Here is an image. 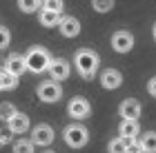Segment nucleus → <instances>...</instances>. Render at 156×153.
<instances>
[{"label":"nucleus","mask_w":156,"mask_h":153,"mask_svg":"<svg viewBox=\"0 0 156 153\" xmlns=\"http://www.w3.org/2000/svg\"><path fill=\"white\" fill-rule=\"evenodd\" d=\"M74 65H76V71L80 73V78L85 80H91L98 71V65H101V58H98L96 51L91 49H78L74 55Z\"/></svg>","instance_id":"f257e3e1"},{"label":"nucleus","mask_w":156,"mask_h":153,"mask_svg":"<svg viewBox=\"0 0 156 153\" xmlns=\"http://www.w3.org/2000/svg\"><path fill=\"white\" fill-rule=\"evenodd\" d=\"M25 60H27V71H31V73H42L51 65V55H49L45 47H31L25 53Z\"/></svg>","instance_id":"f03ea898"},{"label":"nucleus","mask_w":156,"mask_h":153,"mask_svg":"<svg viewBox=\"0 0 156 153\" xmlns=\"http://www.w3.org/2000/svg\"><path fill=\"white\" fill-rule=\"evenodd\" d=\"M62 138H65L67 147H72V149H83L85 144L89 142V131H87V127L74 122V124H69V127H65Z\"/></svg>","instance_id":"7ed1b4c3"},{"label":"nucleus","mask_w":156,"mask_h":153,"mask_svg":"<svg viewBox=\"0 0 156 153\" xmlns=\"http://www.w3.org/2000/svg\"><path fill=\"white\" fill-rule=\"evenodd\" d=\"M36 93H38V98H40L42 102L54 104V102H58V100L62 98V87H60L56 80H47V82H40V85H38Z\"/></svg>","instance_id":"20e7f679"},{"label":"nucleus","mask_w":156,"mask_h":153,"mask_svg":"<svg viewBox=\"0 0 156 153\" xmlns=\"http://www.w3.org/2000/svg\"><path fill=\"white\" fill-rule=\"evenodd\" d=\"M67 113H69V118H74V120H85V118H89V113H91V104H89L87 98L76 95V98H72L69 104H67Z\"/></svg>","instance_id":"39448f33"},{"label":"nucleus","mask_w":156,"mask_h":153,"mask_svg":"<svg viewBox=\"0 0 156 153\" xmlns=\"http://www.w3.org/2000/svg\"><path fill=\"white\" fill-rule=\"evenodd\" d=\"M112 49L116 53H129L134 49V36L129 31H114L112 33Z\"/></svg>","instance_id":"423d86ee"},{"label":"nucleus","mask_w":156,"mask_h":153,"mask_svg":"<svg viewBox=\"0 0 156 153\" xmlns=\"http://www.w3.org/2000/svg\"><path fill=\"white\" fill-rule=\"evenodd\" d=\"M54 138H56V133L49 124H36L31 129V142L36 147H49L54 142Z\"/></svg>","instance_id":"0eeeda50"},{"label":"nucleus","mask_w":156,"mask_h":153,"mask_svg":"<svg viewBox=\"0 0 156 153\" xmlns=\"http://www.w3.org/2000/svg\"><path fill=\"white\" fill-rule=\"evenodd\" d=\"M49 75H51V80L56 82H62L69 78V73H72V65L65 60V58H51V65H49Z\"/></svg>","instance_id":"6e6552de"},{"label":"nucleus","mask_w":156,"mask_h":153,"mask_svg":"<svg viewBox=\"0 0 156 153\" xmlns=\"http://www.w3.org/2000/svg\"><path fill=\"white\" fill-rule=\"evenodd\" d=\"M140 111H143V107H140V102L136 98H125L118 107V113H120L123 120H138Z\"/></svg>","instance_id":"1a4fd4ad"},{"label":"nucleus","mask_w":156,"mask_h":153,"mask_svg":"<svg viewBox=\"0 0 156 153\" xmlns=\"http://www.w3.org/2000/svg\"><path fill=\"white\" fill-rule=\"evenodd\" d=\"M29 127H31L29 115H27V113H23V111H18V113L13 115L9 122H7V129H9L13 135H25L27 131H29Z\"/></svg>","instance_id":"9d476101"},{"label":"nucleus","mask_w":156,"mask_h":153,"mask_svg":"<svg viewBox=\"0 0 156 153\" xmlns=\"http://www.w3.org/2000/svg\"><path fill=\"white\" fill-rule=\"evenodd\" d=\"M101 85L103 89H107V91H114L123 85V73L118 71V69H105L101 73Z\"/></svg>","instance_id":"9b49d317"},{"label":"nucleus","mask_w":156,"mask_h":153,"mask_svg":"<svg viewBox=\"0 0 156 153\" xmlns=\"http://www.w3.org/2000/svg\"><path fill=\"white\" fill-rule=\"evenodd\" d=\"M5 71H9L13 75H23L27 71V60H25V55H20V53H11L9 58L5 60Z\"/></svg>","instance_id":"f8f14e48"},{"label":"nucleus","mask_w":156,"mask_h":153,"mask_svg":"<svg viewBox=\"0 0 156 153\" xmlns=\"http://www.w3.org/2000/svg\"><path fill=\"white\" fill-rule=\"evenodd\" d=\"M58 31L65 38H76L78 33H80V22H78L74 16H62L60 25H58Z\"/></svg>","instance_id":"ddd939ff"},{"label":"nucleus","mask_w":156,"mask_h":153,"mask_svg":"<svg viewBox=\"0 0 156 153\" xmlns=\"http://www.w3.org/2000/svg\"><path fill=\"white\" fill-rule=\"evenodd\" d=\"M120 138H127V140H136V135L140 133V124L138 120H123L118 127Z\"/></svg>","instance_id":"4468645a"},{"label":"nucleus","mask_w":156,"mask_h":153,"mask_svg":"<svg viewBox=\"0 0 156 153\" xmlns=\"http://www.w3.org/2000/svg\"><path fill=\"white\" fill-rule=\"evenodd\" d=\"M40 25L42 27H58L60 25V20H62V13H56V11H49V9H42L40 11Z\"/></svg>","instance_id":"2eb2a0df"},{"label":"nucleus","mask_w":156,"mask_h":153,"mask_svg":"<svg viewBox=\"0 0 156 153\" xmlns=\"http://www.w3.org/2000/svg\"><path fill=\"white\" fill-rule=\"evenodd\" d=\"M18 87V75L0 69V91H13Z\"/></svg>","instance_id":"dca6fc26"},{"label":"nucleus","mask_w":156,"mask_h":153,"mask_svg":"<svg viewBox=\"0 0 156 153\" xmlns=\"http://www.w3.org/2000/svg\"><path fill=\"white\" fill-rule=\"evenodd\" d=\"M11 149H13V153H34L36 144L31 142V138H29V140H27V138H18Z\"/></svg>","instance_id":"f3484780"},{"label":"nucleus","mask_w":156,"mask_h":153,"mask_svg":"<svg viewBox=\"0 0 156 153\" xmlns=\"http://www.w3.org/2000/svg\"><path fill=\"white\" fill-rule=\"evenodd\" d=\"M127 144H129V140L127 138H114L109 144H107V151L109 153H127Z\"/></svg>","instance_id":"a211bd4d"},{"label":"nucleus","mask_w":156,"mask_h":153,"mask_svg":"<svg viewBox=\"0 0 156 153\" xmlns=\"http://www.w3.org/2000/svg\"><path fill=\"white\" fill-rule=\"evenodd\" d=\"M140 144H143L145 153H156V131H147L140 138Z\"/></svg>","instance_id":"6ab92c4d"},{"label":"nucleus","mask_w":156,"mask_h":153,"mask_svg":"<svg viewBox=\"0 0 156 153\" xmlns=\"http://www.w3.org/2000/svg\"><path fill=\"white\" fill-rule=\"evenodd\" d=\"M16 113H18V109L13 107L11 102H0V120L2 122H9Z\"/></svg>","instance_id":"aec40b11"},{"label":"nucleus","mask_w":156,"mask_h":153,"mask_svg":"<svg viewBox=\"0 0 156 153\" xmlns=\"http://www.w3.org/2000/svg\"><path fill=\"white\" fill-rule=\"evenodd\" d=\"M18 2V9L23 11V13H34V11H38L40 9V0H16Z\"/></svg>","instance_id":"412c9836"},{"label":"nucleus","mask_w":156,"mask_h":153,"mask_svg":"<svg viewBox=\"0 0 156 153\" xmlns=\"http://www.w3.org/2000/svg\"><path fill=\"white\" fill-rule=\"evenodd\" d=\"M114 2L116 0H91V7H94V11H98V13H107V11H112Z\"/></svg>","instance_id":"4be33fe9"},{"label":"nucleus","mask_w":156,"mask_h":153,"mask_svg":"<svg viewBox=\"0 0 156 153\" xmlns=\"http://www.w3.org/2000/svg\"><path fill=\"white\" fill-rule=\"evenodd\" d=\"M42 9L62 13V9H65V2H62V0H42Z\"/></svg>","instance_id":"5701e85b"},{"label":"nucleus","mask_w":156,"mask_h":153,"mask_svg":"<svg viewBox=\"0 0 156 153\" xmlns=\"http://www.w3.org/2000/svg\"><path fill=\"white\" fill-rule=\"evenodd\" d=\"M11 42V31L7 27H0V49H7Z\"/></svg>","instance_id":"b1692460"},{"label":"nucleus","mask_w":156,"mask_h":153,"mask_svg":"<svg viewBox=\"0 0 156 153\" xmlns=\"http://www.w3.org/2000/svg\"><path fill=\"white\" fill-rule=\"evenodd\" d=\"M127 153H145L140 140H129V144H127Z\"/></svg>","instance_id":"393cba45"},{"label":"nucleus","mask_w":156,"mask_h":153,"mask_svg":"<svg viewBox=\"0 0 156 153\" xmlns=\"http://www.w3.org/2000/svg\"><path fill=\"white\" fill-rule=\"evenodd\" d=\"M7 142H11V131L9 129H0V147Z\"/></svg>","instance_id":"a878e982"},{"label":"nucleus","mask_w":156,"mask_h":153,"mask_svg":"<svg viewBox=\"0 0 156 153\" xmlns=\"http://www.w3.org/2000/svg\"><path fill=\"white\" fill-rule=\"evenodd\" d=\"M147 93H150L152 98H156V75H152V78L147 80Z\"/></svg>","instance_id":"bb28decb"},{"label":"nucleus","mask_w":156,"mask_h":153,"mask_svg":"<svg viewBox=\"0 0 156 153\" xmlns=\"http://www.w3.org/2000/svg\"><path fill=\"white\" fill-rule=\"evenodd\" d=\"M152 36H154V40H156V22H154V29H152Z\"/></svg>","instance_id":"cd10ccee"},{"label":"nucleus","mask_w":156,"mask_h":153,"mask_svg":"<svg viewBox=\"0 0 156 153\" xmlns=\"http://www.w3.org/2000/svg\"><path fill=\"white\" fill-rule=\"evenodd\" d=\"M45 153H56V151H45Z\"/></svg>","instance_id":"c85d7f7f"}]
</instances>
